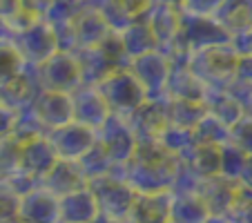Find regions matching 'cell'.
Instances as JSON below:
<instances>
[{
  "instance_id": "obj_1",
  "label": "cell",
  "mask_w": 252,
  "mask_h": 223,
  "mask_svg": "<svg viewBox=\"0 0 252 223\" xmlns=\"http://www.w3.org/2000/svg\"><path fill=\"white\" fill-rule=\"evenodd\" d=\"M123 170V179L138 194L176 190L183 172V159L167 150L158 138H138L136 152L132 154Z\"/></svg>"
},
{
  "instance_id": "obj_2",
  "label": "cell",
  "mask_w": 252,
  "mask_h": 223,
  "mask_svg": "<svg viewBox=\"0 0 252 223\" xmlns=\"http://www.w3.org/2000/svg\"><path fill=\"white\" fill-rule=\"evenodd\" d=\"M98 92L103 94L105 103L110 105L112 114H119L127 119L132 112L141 107V103L148 98V90L138 81L136 74L127 71H112L103 81L96 83Z\"/></svg>"
},
{
  "instance_id": "obj_3",
  "label": "cell",
  "mask_w": 252,
  "mask_h": 223,
  "mask_svg": "<svg viewBox=\"0 0 252 223\" xmlns=\"http://www.w3.org/2000/svg\"><path fill=\"white\" fill-rule=\"evenodd\" d=\"M87 183H90V188L96 194L100 214L112 217V219H116V221L129 219L134 203H136V199H138V192L134 190L123 176H116L110 172V174L90 179Z\"/></svg>"
},
{
  "instance_id": "obj_4",
  "label": "cell",
  "mask_w": 252,
  "mask_h": 223,
  "mask_svg": "<svg viewBox=\"0 0 252 223\" xmlns=\"http://www.w3.org/2000/svg\"><path fill=\"white\" fill-rule=\"evenodd\" d=\"M96 141L107 152V157L112 159V163L116 167L125 165L132 159V154L136 152L138 145V136L134 132V127L129 125V121L125 116L119 114H112L105 121V125L96 132Z\"/></svg>"
},
{
  "instance_id": "obj_5",
  "label": "cell",
  "mask_w": 252,
  "mask_h": 223,
  "mask_svg": "<svg viewBox=\"0 0 252 223\" xmlns=\"http://www.w3.org/2000/svg\"><path fill=\"white\" fill-rule=\"evenodd\" d=\"M47 138L58 159L81 161L96 145V129L87 127V125L78 123V121H69L65 125L47 129Z\"/></svg>"
},
{
  "instance_id": "obj_6",
  "label": "cell",
  "mask_w": 252,
  "mask_h": 223,
  "mask_svg": "<svg viewBox=\"0 0 252 223\" xmlns=\"http://www.w3.org/2000/svg\"><path fill=\"white\" fill-rule=\"evenodd\" d=\"M18 223H61V199L47 188H32L20 196Z\"/></svg>"
},
{
  "instance_id": "obj_7",
  "label": "cell",
  "mask_w": 252,
  "mask_h": 223,
  "mask_svg": "<svg viewBox=\"0 0 252 223\" xmlns=\"http://www.w3.org/2000/svg\"><path fill=\"white\" fill-rule=\"evenodd\" d=\"M33 119L40 121L45 129L65 125L74 121V98L71 92L45 90L33 103Z\"/></svg>"
},
{
  "instance_id": "obj_8",
  "label": "cell",
  "mask_w": 252,
  "mask_h": 223,
  "mask_svg": "<svg viewBox=\"0 0 252 223\" xmlns=\"http://www.w3.org/2000/svg\"><path fill=\"white\" fill-rule=\"evenodd\" d=\"M56 161H58V157H56V152H54L47 134H45V136L36 134V136H29V138L20 141V172L33 176V179H36V176L43 179L54 167Z\"/></svg>"
},
{
  "instance_id": "obj_9",
  "label": "cell",
  "mask_w": 252,
  "mask_h": 223,
  "mask_svg": "<svg viewBox=\"0 0 252 223\" xmlns=\"http://www.w3.org/2000/svg\"><path fill=\"white\" fill-rule=\"evenodd\" d=\"M71 98H74V121L96 129V132L112 116L110 105L105 103L98 87H83V90L71 92Z\"/></svg>"
},
{
  "instance_id": "obj_10",
  "label": "cell",
  "mask_w": 252,
  "mask_h": 223,
  "mask_svg": "<svg viewBox=\"0 0 252 223\" xmlns=\"http://www.w3.org/2000/svg\"><path fill=\"white\" fill-rule=\"evenodd\" d=\"M138 138H161V134L170 127V107H163L161 100L148 98L141 103L136 112L127 116Z\"/></svg>"
},
{
  "instance_id": "obj_11",
  "label": "cell",
  "mask_w": 252,
  "mask_h": 223,
  "mask_svg": "<svg viewBox=\"0 0 252 223\" xmlns=\"http://www.w3.org/2000/svg\"><path fill=\"white\" fill-rule=\"evenodd\" d=\"M98 214L100 208L90 183L61 196V223H92Z\"/></svg>"
},
{
  "instance_id": "obj_12",
  "label": "cell",
  "mask_w": 252,
  "mask_h": 223,
  "mask_svg": "<svg viewBox=\"0 0 252 223\" xmlns=\"http://www.w3.org/2000/svg\"><path fill=\"white\" fill-rule=\"evenodd\" d=\"M43 183H45L43 188H47L52 194H56L58 199H61V196H65V194H69V192L83 188V185H87V176L78 161L58 159L52 170L43 176Z\"/></svg>"
},
{
  "instance_id": "obj_13",
  "label": "cell",
  "mask_w": 252,
  "mask_h": 223,
  "mask_svg": "<svg viewBox=\"0 0 252 223\" xmlns=\"http://www.w3.org/2000/svg\"><path fill=\"white\" fill-rule=\"evenodd\" d=\"M172 192H150V194H138L136 203L132 208L129 219L136 223H165L170 221V205Z\"/></svg>"
},
{
  "instance_id": "obj_14",
  "label": "cell",
  "mask_w": 252,
  "mask_h": 223,
  "mask_svg": "<svg viewBox=\"0 0 252 223\" xmlns=\"http://www.w3.org/2000/svg\"><path fill=\"white\" fill-rule=\"evenodd\" d=\"M78 78H81V67L74 58L49 56L45 61V90L69 92L76 87Z\"/></svg>"
},
{
  "instance_id": "obj_15",
  "label": "cell",
  "mask_w": 252,
  "mask_h": 223,
  "mask_svg": "<svg viewBox=\"0 0 252 223\" xmlns=\"http://www.w3.org/2000/svg\"><path fill=\"white\" fill-rule=\"evenodd\" d=\"M210 208L196 192H172L170 223H205L210 219Z\"/></svg>"
},
{
  "instance_id": "obj_16",
  "label": "cell",
  "mask_w": 252,
  "mask_h": 223,
  "mask_svg": "<svg viewBox=\"0 0 252 223\" xmlns=\"http://www.w3.org/2000/svg\"><path fill=\"white\" fill-rule=\"evenodd\" d=\"M136 76L145 85V90H161L167 85V65L163 58L152 56V54H141L136 63Z\"/></svg>"
},
{
  "instance_id": "obj_17",
  "label": "cell",
  "mask_w": 252,
  "mask_h": 223,
  "mask_svg": "<svg viewBox=\"0 0 252 223\" xmlns=\"http://www.w3.org/2000/svg\"><path fill=\"white\" fill-rule=\"evenodd\" d=\"M208 107H203V103L199 100H183L174 98V103L170 105V123L176 127L194 129V125L205 116Z\"/></svg>"
},
{
  "instance_id": "obj_18",
  "label": "cell",
  "mask_w": 252,
  "mask_h": 223,
  "mask_svg": "<svg viewBox=\"0 0 252 223\" xmlns=\"http://www.w3.org/2000/svg\"><path fill=\"white\" fill-rule=\"evenodd\" d=\"M208 112H210V114H214L217 119L221 121V123L228 125V127H232L237 121H241L243 116H246V114H243L241 100H239L237 96H232V94H223L221 98H217V103L210 105Z\"/></svg>"
},
{
  "instance_id": "obj_19",
  "label": "cell",
  "mask_w": 252,
  "mask_h": 223,
  "mask_svg": "<svg viewBox=\"0 0 252 223\" xmlns=\"http://www.w3.org/2000/svg\"><path fill=\"white\" fill-rule=\"evenodd\" d=\"M228 143H232L234 147H239L252 157V116H243L241 121H237L230 127Z\"/></svg>"
},
{
  "instance_id": "obj_20",
  "label": "cell",
  "mask_w": 252,
  "mask_h": 223,
  "mask_svg": "<svg viewBox=\"0 0 252 223\" xmlns=\"http://www.w3.org/2000/svg\"><path fill=\"white\" fill-rule=\"evenodd\" d=\"M228 217L232 223H252V199L234 203L228 210Z\"/></svg>"
},
{
  "instance_id": "obj_21",
  "label": "cell",
  "mask_w": 252,
  "mask_h": 223,
  "mask_svg": "<svg viewBox=\"0 0 252 223\" xmlns=\"http://www.w3.org/2000/svg\"><path fill=\"white\" fill-rule=\"evenodd\" d=\"M205 223H232L228 214H210V219Z\"/></svg>"
},
{
  "instance_id": "obj_22",
  "label": "cell",
  "mask_w": 252,
  "mask_h": 223,
  "mask_svg": "<svg viewBox=\"0 0 252 223\" xmlns=\"http://www.w3.org/2000/svg\"><path fill=\"white\" fill-rule=\"evenodd\" d=\"M92 223H123V221H116V219H112V217H105V214H98V217H96Z\"/></svg>"
}]
</instances>
